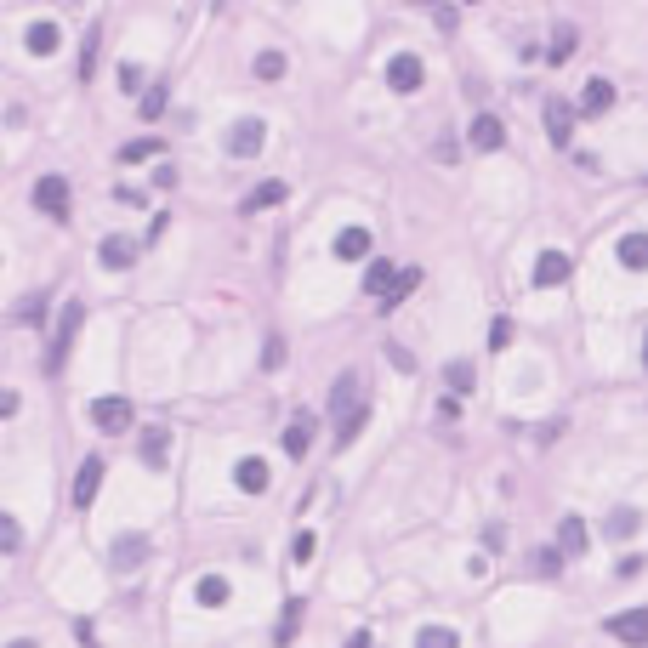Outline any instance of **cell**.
<instances>
[{
    "mask_svg": "<svg viewBox=\"0 0 648 648\" xmlns=\"http://www.w3.org/2000/svg\"><path fill=\"white\" fill-rule=\"evenodd\" d=\"M637 524H643V517H637L632 506H620V512L609 517V535H614V540H632V535H637Z\"/></svg>",
    "mask_w": 648,
    "mask_h": 648,
    "instance_id": "obj_30",
    "label": "cell"
},
{
    "mask_svg": "<svg viewBox=\"0 0 648 648\" xmlns=\"http://www.w3.org/2000/svg\"><path fill=\"white\" fill-rule=\"evenodd\" d=\"M17 546H24V529H17V517L0 512V552H17Z\"/></svg>",
    "mask_w": 648,
    "mask_h": 648,
    "instance_id": "obj_34",
    "label": "cell"
},
{
    "mask_svg": "<svg viewBox=\"0 0 648 648\" xmlns=\"http://www.w3.org/2000/svg\"><path fill=\"white\" fill-rule=\"evenodd\" d=\"M387 364H393V370H416V353H409V348H398V341H393V348H387Z\"/></svg>",
    "mask_w": 648,
    "mask_h": 648,
    "instance_id": "obj_40",
    "label": "cell"
},
{
    "mask_svg": "<svg viewBox=\"0 0 648 648\" xmlns=\"http://www.w3.org/2000/svg\"><path fill=\"white\" fill-rule=\"evenodd\" d=\"M489 348H495V353L512 348V319H495V324H489Z\"/></svg>",
    "mask_w": 648,
    "mask_h": 648,
    "instance_id": "obj_38",
    "label": "cell"
},
{
    "mask_svg": "<svg viewBox=\"0 0 648 648\" xmlns=\"http://www.w3.org/2000/svg\"><path fill=\"white\" fill-rule=\"evenodd\" d=\"M108 557H114V569H120V574H125V569H142V564H148V540H142V535H120Z\"/></svg>",
    "mask_w": 648,
    "mask_h": 648,
    "instance_id": "obj_10",
    "label": "cell"
},
{
    "mask_svg": "<svg viewBox=\"0 0 648 648\" xmlns=\"http://www.w3.org/2000/svg\"><path fill=\"white\" fill-rule=\"evenodd\" d=\"M444 376H449V387H456V398H461V393H472V364H466V358H456Z\"/></svg>",
    "mask_w": 648,
    "mask_h": 648,
    "instance_id": "obj_35",
    "label": "cell"
},
{
    "mask_svg": "<svg viewBox=\"0 0 648 648\" xmlns=\"http://www.w3.org/2000/svg\"><path fill=\"white\" fill-rule=\"evenodd\" d=\"M620 580H632V574H643V557H620V569H614Z\"/></svg>",
    "mask_w": 648,
    "mask_h": 648,
    "instance_id": "obj_45",
    "label": "cell"
},
{
    "mask_svg": "<svg viewBox=\"0 0 648 648\" xmlns=\"http://www.w3.org/2000/svg\"><path fill=\"white\" fill-rule=\"evenodd\" d=\"M370 256V228H341L336 233V262H364Z\"/></svg>",
    "mask_w": 648,
    "mask_h": 648,
    "instance_id": "obj_11",
    "label": "cell"
},
{
    "mask_svg": "<svg viewBox=\"0 0 648 648\" xmlns=\"http://www.w3.org/2000/svg\"><path fill=\"white\" fill-rule=\"evenodd\" d=\"M193 597H200V603H205V609H222V603L233 597V586H228V580H222V574H205V580H200V586H193Z\"/></svg>",
    "mask_w": 648,
    "mask_h": 648,
    "instance_id": "obj_20",
    "label": "cell"
},
{
    "mask_svg": "<svg viewBox=\"0 0 648 648\" xmlns=\"http://www.w3.org/2000/svg\"><path fill=\"white\" fill-rule=\"evenodd\" d=\"M233 484H240L245 495H262V489L273 484V472H268V461H256V456H245L240 466H233Z\"/></svg>",
    "mask_w": 648,
    "mask_h": 648,
    "instance_id": "obj_12",
    "label": "cell"
},
{
    "mask_svg": "<svg viewBox=\"0 0 648 648\" xmlns=\"http://www.w3.org/2000/svg\"><path fill=\"white\" fill-rule=\"evenodd\" d=\"M643 364H648V336H643Z\"/></svg>",
    "mask_w": 648,
    "mask_h": 648,
    "instance_id": "obj_48",
    "label": "cell"
},
{
    "mask_svg": "<svg viewBox=\"0 0 648 648\" xmlns=\"http://www.w3.org/2000/svg\"><path fill=\"white\" fill-rule=\"evenodd\" d=\"M416 285H421V268H404V273H398V285L387 290V301H381V313H393V308H398V301H404L409 290H416Z\"/></svg>",
    "mask_w": 648,
    "mask_h": 648,
    "instance_id": "obj_27",
    "label": "cell"
},
{
    "mask_svg": "<svg viewBox=\"0 0 648 648\" xmlns=\"http://www.w3.org/2000/svg\"><path fill=\"white\" fill-rule=\"evenodd\" d=\"M165 114V85H148L142 92V120H160Z\"/></svg>",
    "mask_w": 648,
    "mask_h": 648,
    "instance_id": "obj_36",
    "label": "cell"
},
{
    "mask_svg": "<svg viewBox=\"0 0 648 648\" xmlns=\"http://www.w3.org/2000/svg\"><path fill=\"white\" fill-rule=\"evenodd\" d=\"M501 142H506V125L495 120V114H478V120H472V148H478V154H495Z\"/></svg>",
    "mask_w": 648,
    "mask_h": 648,
    "instance_id": "obj_14",
    "label": "cell"
},
{
    "mask_svg": "<svg viewBox=\"0 0 648 648\" xmlns=\"http://www.w3.org/2000/svg\"><path fill=\"white\" fill-rule=\"evenodd\" d=\"M262 142H268V125H262V114H245V120H233V125H228V154H233V160H250V154H262Z\"/></svg>",
    "mask_w": 648,
    "mask_h": 648,
    "instance_id": "obj_2",
    "label": "cell"
},
{
    "mask_svg": "<svg viewBox=\"0 0 648 648\" xmlns=\"http://www.w3.org/2000/svg\"><path fill=\"white\" fill-rule=\"evenodd\" d=\"M34 205L46 216H69V182H63V177H40L34 182Z\"/></svg>",
    "mask_w": 648,
    "mask_h": 648,
    "instance_id": "obj_6",
    "label": "cell"
},
{
    "mask_svg": "<svg viewBox=\"0 0 648 648\" xmlns=\"http://www.w3.org/2000/svg\"><path fill=\"white\" fill-rule=\"evenodd\" d=\"M6 648H34V643H29V637H17V643H6Z\"/></svg>",
    "mask_w": 648,
    "mask_h": 648,
    "instance_id": "obj_47",
    "label": "cell"
},
{
    "mask_svg": "<svg viewBox=\"0 0 648 648\" xmlns=\"http://www.w3.org/2000/svg\"><path fill=\"white\" fill-rule=\"evenodd\" d=\"M569 52H574V24H557V34H552V52H546V57H552V63H564Z\"/></svg>",
    "mask_w": 648,
    "mask_h": 648,
    "instance_id": "obj_31",
    "label": "cell"
},
{
    "mask_svg": "<svg viewBox=\"0 0 648 648\" xmlns=\"http://www.w3.org/2000/svg\"><path fill=\"white\" fill-rule=\"evenodd\" d=\"M586 524H580V517H564V524H557V546H564L569 557H580V552H586Z\"/></svg>",
    "mask_w": 648,
    "mask_h": 648,
    "instance_id": "obj_19",
    "label": "cell"
},
{
    "mask_svg": "<svg viewBox=\"0 0 648 648\" xmlns=\"http://www.w3.org/2000/svg\"><path fill=\"white\" fill-rule=\"evenodd\" d=\"M6 416H17V393H12V387H0V421H6Z\"/></svg>",
    "mask_w": 648,
    "mask_h": 648,
    "instance_id": "obj_44",
    "label": "cell"
},
{
    "mask_svg": "<svg viewBox=\"0 0 648 648\" xmlns=\"http://www.w3.org/2000/svg\"><path fill=\"white\" fill-rule=\"evenodd\" d=\"M358 427H364V404L353 409V416H348V421H341V432H336V449H348V444L358 438Z\"/></svg>",
    "mask_w": 648,
    "mask_h": 648,
    "instance_id": "obj_37",
    "label": "cell"
},
{
    "mask_svg": "<svg viewBox=\"0 0 648 648\" xmlns=\"http://www.w3.org/2000/svg\"><path fill=\"white\" fill-rule=\"evenodd\" d=\"M154 154H160V137H137V142H125V148H120V160H125V165L154 160Z\"/></svg>",
    "mask_w": 648,
    "mask_h": 648,
    "instance_id": "obj_29",
    "label": "cell"
},
{
    "mask_svg": "<svg viewBox=\"0 0 648 648\" xmlns=\"http://www.w3.org/2000/svg\"><path fill=\"white\" fill-rule=\"evenodd\" d=\"M262 364H268V370H279V364H285V341H268V353H262Z\"/></svg>",
    "mask_w": 648,
    "mask_h": 648,
    "instance_id": "obj_43",
    "label": "cell"
},
{
    "mask_svg": "<svg viewBox=\"0 0 648 648\" xmlns=\"http://www.w3.org/2000/svg\"><path fill=\"white\" fill-rule=\"evenodd\" d=\"M614 108V85L609 80H586V92H580V114L597 120V114H609Z\"/></svg>",
    "mask_w": 648,
    "mask_h": 648,
    "instance_id": "obj_13",
    "label": "cell"
},
{
    "mask_svg": "<svg viewBox=\"0 0 648 648\" xmlns=\"http://www.w3.org/2000/svg\"><path fill=\"white\" fill-rule=\"evenodd\" d=\"M358 387H364V381H358L353 370H341V376H336V393H330V409H336L341 421H348L353 409H358Z\"/></svg>",
    "mask_w": 648,
    "mask_h": 648,
    "instance_id": "obj_16",
    "label": "cell"
},
{
    "mask_svg": "<svg viewBox=\"0 0 648 648\" xmlns=\"http://www.w3.org/2000/svg\"><path fill=\"white\" fill-rule=\"evenodd\" d=\"M398 285V273H393V262H370L364 268V296H381L387 301V290Z\"/></svg>",
    "mask_w": 648,
    "mask_h": 648,
    "instance_id": "obj_17",
    "label": "cell"
},
{
    "mask_svg": "<svg viewBox=\"0 0 648 648\" xmlns=\"http://www.w3.org/2000/svg\"><path fill=\"white\" fill-rule=\"evenodd\" d=\"M609 637L643 648V643H648V609H625V614H614V620H609Z\"/></svg>",
    "mask_w": 648,
    "mask_h": 648,
    "instance_id": "obj_5",
    "label": "cell"
},
{
    "mask_svg": "<svg viewBox=\"0 0 648 648\" xmlns=\"http://www.w3.org/2000/svg\"><path fill=\"white\" fill-rule=\"evenodd\" d=\"M132 256H137V250L125 245L120 233H108V240L97 245V262H103V268H132Z\"/></svg>",
    "mask_w": 648,
    "mask_h": 648,
    "instance_id": "obj_18",
    "label": "cell"
},
{
    "mask_svg": "<svg viewBox=\"0 0 648 648\" xmlns=\"http://www.w3.org/2000/svg\"><path fill=\"white\" fill-rule=\"evenodd\" d=\"M80 324H85V308H80V301H69V308L57 313V330H52V348H46V376L63 370V358H69L74 336H80Z\"/></svg>",
    "mask_w": 648,
    "mask_h": 648,
    "instance_id": "obj_1",
    "label": "cell"
},
{
    "mask_svg": "<svg viewBox=\"0 0 648 648\" xmlns=\"http://www.w3.org/2000/svg\"><path fill=\"white\" fill-rule=\"evenodd\" d=\"M546 137L557 148H569V137H574V108L569 103H546Z\"/></svg>",
    "mask_w": 648,
    "mask_h": 648,
    "instance_id": "obj_15",
    "label": "cell"
},
{
    "mask_svg": "<svg viewBox=\"0 0 648 648\" xmlns=\"http://www.w3.org/2000/svg\"><path fill=\"white\" fill-rule=\"evenodd\" d=\"M421 80H427V69H421L416 52H398L387 63V85H393V92H421Z\"/></svg>",
    "mask_w": 648,
    "mask_h": 648,
    "instance_id": "obj_3",
    "label": "cell"
},
{
    "mask_svg": "<svg viewBox=\"0 0 648 648\" xmlns=\"http://www.w3.org/2000/svg\"><path fill=\"white\" fill-rule=\"evenodd\" d=\"M285 193H290L285 182H256V188L245 193V211H273L279 200H285Z\"/></svg>",
    "mask_w": 648,
    "mask_h": 648,
    "instance_id": "obj_21",
    "label": "cell"
},
{
    "mask_svg": "<svg viewBox=\"0 0 648 648\" xmlns=\"http://www.w3.org/2000/svg\"><path fill=\"white\" fill-rule=\"evenodd\" d=\"M348 648H370V632H353V637H348Z\"/></svg>",
    "mask_w": 648,
    "mask_h": 648,
    "instance_id": "obj_46",
    "label": "cell"
},
{
    "mask_svg": "<svg viewBox=\"0 0 648 648\" xmlns=\"http://www.w3.org/2000/svg\"><path fill=\"white\" fill-rule=\"evenodd\" d=\"M416 648H461V637L449 632V625H421V632H416Z\"/></svg>",
    "mask_w": 648,
    "mask_h": 648,
    "instance_id": "obj_26",
    "label": "cell"
},
{
    "mask_svg": "<svg viewBox=\"0 0 648 648\" xmlns=\"http://www.w3.org/2000/svg\"><path fill=\"white\" fill-rule=\"evenodd\" d=\"M165 449H171V432L165 427H148L142 432V461L148 466H165Z\"/></svg>",
    "mask_w": 648,
    "mask_h": 648,
    "instance_id": "obj_24",
    "label": "cell"
},
{
    "mask_svg": "<svg viewBox=\"0 0 648 648\" xmlns=\"http://www.w3.org/2000/svg\"><path fill=\"white\" fill-rule=\"evenodd\" d=\"M97 46H103V24H92V29H85V52H80V80H92V69H97Z\"/></svg>",
    "mask_w": 648,
    "mask_h": 648,
    "instance_id": "obj_28",
    "label": "cell"
},
{
    "mask_svg": "<svg viewBox=\"0 0 648 648\" xmlns=\"http://www.w3.org/2000/svg\"><path fill=\"white\" fill-rule=\"evenodd\" d=\"M17 319H24V324H40V319H46V301H40V296L24 301V308H17Z\"/></svg>",
    "mask_w": 648,
    "mask_h": 648,
    "instance_id": "obj_41",
    "label": "cell"
},
{
    "mask_svg": "<svg viewBox=\"0 0 648 648\" xmlns=\"http://www.w3.org/2000/svg\"><path fill=\"white\" fill-rule=\"evenodd\" d=\"M557 564H564V552H552V546H546V552H535V574H546V580H552Z\"/></svg>",
    "mask_w": 648,
    "mask_h": 648,
    "instance_id": "obj_39",
    "label": "cell"
},
{
    "mask_svg": "<svg viewBox=\"0 0 648 648\" xmlns=\"http://www.w3.org/2000/svg\"><path fill=\"white\" fill-rule=\"evenodd\" d=\"M92 421L103 432H125V427H132V398H97L92 404Z\"/></svg>",
    "mask_w": 648,
    "mask_h": 648,
    "instance_id": "obj_7",
    "label": "cell"
},
{
    "mask_svg": "<svg viewBox=\"0 0 648 648\" xmlns=\"http://www.w3.org/2000/svg\"><path fill=\"white\" fill-rule=\"evenodd\" d=\"M620 262L625 268H648V233H625V240H620Z\"/></svg>",
    "mask_w": 648,
    "mask_h": 648,
    "instance_id": "obj_25",
    "label": "cell"
},
{
    "mask_svg": "<svg viewBox=\"0 0 648 648\" xmlns=\"http://www.w3.org/2000/svg\"><path fill=\"white\" fill-rule=\"evenodd\" d=\"M564 279H569V256H564V250H540V256H535V285H540V290L564 285Z\"/></svg>",
    "mask_w": 648,
    "mask_h": 648,
    "instance_id": "obj_8",
    "label": "cell"
},
{
    "mask_svg": "<svg viewBox=\"0 0 648 648\" xmlns=\"http://www.w3.org/2000/svg\"><path fill=\"white\" fill-rule=\"evenodd\" d=\"M313 432H319V421L308 416V409H301V416H290V427H285V456H290V461H301V456H308Z\"/></svg>",
    "mask_w": 648,
    "mask_h": 648,
    "instance_id": "obj_9",
    "label": "cell"
},
{
    "mask_svg": "<svg viewBox=\"0 0 648 648\" xmlns=\"http://www.w3.org/2000/svg\"><path fill=\"white\" fill-rule=\"evenodd\" d=\"M256 74H262V80H285V52H262V57H256Z\"/></svg>",
    "mask_w": 648,
    "mask_h": 648,
    "instance_id": "obj_33",
    "label": "cell"
},
{
    "mask_svg": "<svg viewBox=\"0 0 648 648\" xmlns=\"http://www.w3.org/2000/svg\"><path fill=\"white\" fill-rule=\"evenodd\" d=\"M137 85H142V69H132V63H125V69H120V92H137Z\"/></svg>",
    "mask_w": 648,
    "mask_h": 648,
    "instance_id": "obj_42",
    "label": "cell"
},
{
    "mask_svg": "<svg viewBox=\"0 0 648 648\" xmlns=\"http://www.w3.org/2000/svg\"><path fill=\"white\" fill-rule=\"evenodd\" d=\"M24 40H29V52H34V57H52L63 34H57V24H29V34H24Z\"/></svg>",
    "mask_w": 648,
    "mask_h": 648,
    "instance_id": "obj_23",
    "label": "cell"
},
{
    "mask_svg": "<svg viewBox=\"0 0 648 648\" xmlns=\"http://www.w3.org/2000/svg\"><path fill=\"white\" fill-rule=\"evenodd\" d=\"M301 614H308V609H301V597H290V603H285V614H279V625H273V643H279V648H285V643H296V625H301Z\"/></svg>",
    "mask_w": 648,
    "mask_h": 648,
    "instance_id": "obj_22",
    "label": "cell"
},
{
    "mask_svg": "<svg viewBox=\"0 0 648 648\" xmlns=\"http://www.w3.org/2000/svg\"><path fill=\"white\" fill-rule=\"evenodd\" d=\"M97 484H103V456H85V461H80V472H74V489H69L80 512L97 501Z\"/></svg>",
    "mask_w": 648,
    "mask_h": 648,
    "instance_id": "obj_4",
    "label": "cell"
},
{
    "mask_svg": "<svg viewBox=\"0 0 648 648\" xmlns=\"http://www.w3.org/2000/svg\"><path fill=\"white\" fill-rule=\"evenodd\" d=\"M313 552H319V535H313V529H301V535L290 540V557H296V564H313Z\"/></svg>",
    "mask_w": 648,
    "mask_h": 648,
    "instance_id": "obj_32",
    "label": "cell"
}]
</instances>
